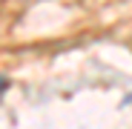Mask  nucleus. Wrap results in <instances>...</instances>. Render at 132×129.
<instances>
[{
	"label": "nucleus",
	"mask_w": 132,
	"mask_h": 129,
	"mask_svg": "<svg viewBox=\"0 0 132 129\" xmlns=\"http://www.w3.org/2000/svg\"><path fill=\"white\" fill-rule=\"evenodd\" d=\"M6 89H9V78H6V75H0V98L6 95Z\"/></svg>",
	"instance_id": "nucleus-1"
},
{
	"label": "nucleus",
	"mask_w": 132,
	"mask_h": 129,
	"mask_svg": "<svg viewBox=\"0 0 132 129\" xmlns=\"http://www.w3.org/2000/svg\"><path fill=\"white\" fill-rule=\"evenodd\" d=\"M126 103H132V95H129V98H126Z\"/></svg>",
	"instance_id": "nucleus-2"
}]
</instances>
